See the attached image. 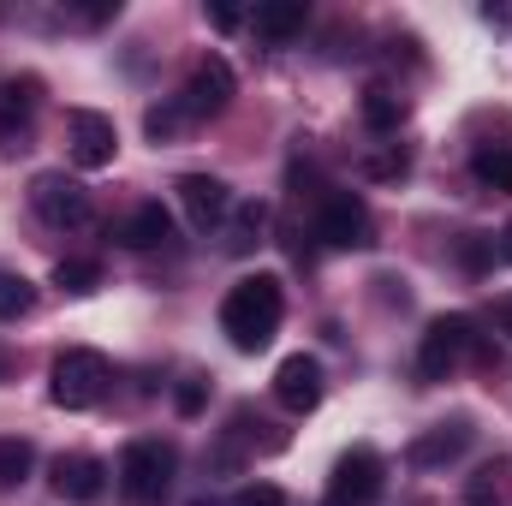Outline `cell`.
Instances as JSON below:
<instances>
[{
	"mask_svg": "<svg viewBox=\"0 0 512 506\" xmlns=\"http://www.w3.org/2000/svg\"><path fill=\"white\" fill-rule=\"evenodd\" d=\"M30 465H36V447L18 435H0V489H18L30 477Z\"/></svg>",
	"mask_w": 512,
	"mask_h": 506,
	"instance_id": "19",
	"label": "cell"
},
{
	"mask_svg": "<svg viewBox=\"0 0 512 506\" xmlns=\"http://www.w3.org/2000/svg\"><path fill=\"white\" fill-rule=\"evenodd\" d=\"M501 256H507V262H512V221H507V227H501Z\"/></svg>",
	"mask_w": 512,
	"mask_h": 506,
	"instance_id": "29",
	"label": "cell"
},
{
	"mask_svg": "<svg viewBox=\"0 0 512 506\" xmlns=\"http://www.w3.org/2000/svg\"><path fill=\"white\" fill-rule=\"evenodd\" d=\"M48 483H54V495L72 506H90L108 495V465L96 459V453H60L54 459V471H48Z\"/></svg>",
	"mask_w": 512,
	"mask_h": 506,
	"instance_id": "12",
	"label": "cell"
},
{
	"mask_svg": "<svg viewBox=\"0 0 512 506\" xmlns=\"http://www.w3.org/2000/svg\"><path fill=\"white\" fill-rule=\"evenodd\" d=\"M471 346H477V322H471V316H435V322L423 328V346H417V376L447 381Z\"/></svg>",
	"mask_w": 512,
	"mask_h": 506,
	"instance_id": "4",
	"label": "cell"
},
{
	"mask_svg": "<svg viewBox=\"0 0 512 506\" xmlns=\"http://www.w3.org/2000/svg\"><path fill=\"white\" fill-rule=\"evenodd\" d=\"M209 24H215V30H239V24H245V12H239L233 0H215V6H209Z\"/></svg>",
	"mask_w": 512,
	"mask_h": 506,
	"instance_id": "26",
	"label": "cell"
},
{
	"mask_svg": "<svg viewBox=\"0 0 512 506\" xmlns=\"http://www.w3.org/2000/svg\"><path fill=\"white\" fill-rule=\"evenodd\" d=\"M233 96H239V78H233V66H227L221 54H203V60L191 66L185 90H179V108H185V120L197 126V120H215V114H227V108H233Z\"/></svg>",
	"mask_w": 512,
	"mask_h": 506,
	"instance_id": "5",
	"label": "cell"
},
{
	"mask_svg": "<svg viewBox=\"0 0 512 506\" xmlns=\"http://www.w3.org/2000/svg\"><path fill=\"white\" fill-rule=\"evenodd\" d=\"M304 0H268V6H256V36H268V42H292L298 30H304Z\"/></svg>",
	"mask_w": 512,
	"mask_h": 506,
	"instance_id": "15",
	"label": "cell"
},
{
	"mask_svg": "<svg viewBox=\"0 0 512 506\" xmlns=\"http://www.w3.org/2000/svg\"><path fill=\"white\" fill-rule=\"evenodd\" d=\"M471 173H477L483 185H495V191H512V149H507V143L477 149V155H471Z\"/></svg>",
	"mask_w": 512,
	"mask_h": 506,
	"instance_id": "20",
	"label": "cell"
},
{
	"mask_svg": "<svg viewBox=\"0 0 512 506\" xmlns=\"http://www.w3.org/2000/svg\"><path fill=\"white\" fill-rule=\"evenodd\" d=\"M66 126H72V161H78L84 173L114 167V155H120V131H114L108 114H96V108H72Z\"/></svg>",
	"mask_w": 512,
	"mask_h": 506,
	"instance_id": "10",
	"label": "cell"
},
{
	"mask_svg": "<svg viewBox=\"0 0 512 506\" xmlns=\"http://www.w3.org/2000/svg\"><path fill=\"white\" fill-rule=\"evenodd\" d=\"M262 227H268V203H239L233 209V227H227V251L245 256L251 245H262Z\"/></svg>",
	"mask_w": 512,
	"mask_h": 506,
	"instance_id": "16",
	"label": "cell"
},
{
	"mask_svg": "<svg viewBox=\"0 0 512 506\" xmlns=\"http://www.w3.org/2000/svg\"><path fill=\"white\" fill-rule=\"evenodd\" d=\"M173 489V447L167 441H131L120 453V495L131 506H161Z\"/></svg>",
	"mask_w": 512,
	"mask_h": 506,
	"instance_id": "3",
	"label": "cell"
},
{
	"mask_svg": "<svg viewBox=\"0 0 512 506\" xmlns=\"http://www.w3.org/2000/svg\"><path fill=\"white\" fill-rule=\"evenodd\" d=\"M6 370H12V358H6V352H0V376H6Z\"/></svg>",
	"mask_w": 512,
	"mask_h": 506,
	"instance_id": "30",
	"label": "cell"
},
{
	"mask_svg": "<svg viewBox=\"0 0 512 506\" xmlns=\"http://www.w3.org/2000/svg\"><path fill=\"white\" fill-rule=\"evenodd\" d=\"M54 286H60V292H72V298H90V292L102 286V262H84V256H66V262L54 268Z\"/></svg>",
	"mask_w": 512,
	"mask_h": 506,
	"instance_id": "18",
	"label": "cell"
},
{
	"mask_svg": "<svg viewBox=\"0 0 512 506\" xmlns=\"http://www.w3.org/2000/svg\"><path fill=\"white\" fill-rule=\"evenodd\" d=\"M501 334H507V340H512V298H507V304H501Z\"/></svg>",
	"mask_w": 512,
	"mask_h": 506,
	"instance_id": "28",
	"label": "cell"
},
{
	"mask_svg": "<svg viewBox=\"0 0 512 506\" xmlns=\"http://www.w3.org/2000/svg\"><path fill=\"white\" fill-rule=\"evenodd\" d=\"M405 114H411V108H405V96H393V90H382V84H376V90H364V126H370V131H399V126H405Z\"/></svg>",
	"mask_w": 512,
	"mask_h": 506,
	"instance_id": "17",
	"label": "cell"
},
{
	"mask_svg": "<svg viewBox=\"0 0 512 506\" xmlns=\"http://www.w3.org/2000/svg\"><path fill=\"white\" fill-rule=\"evenodd\" d=\"M179 203H185V215H191V227L197 233H209V227H221L227 215H233V191L215 179V173H179Z\"/></svg>",
	"mask_w": 512,
	"mask_h": 506,
	"instance_id": "13",
	"label": "cell"
},
{
	"mask_svg": "<svg viewBox=\"0 0 512 506\" xmlns=\"http://www.w3.org/2000/svg\"><path fill=\"white\" fill-rule=\"evenodd\" d=\"M108 387H114V364L90 346H66L48 370V399L60 411H90V405L108 399Z\"/></svg>",
	"mask_w": 512,
	"mask_h": 506,
	"instance_id": "2",
	"label": "cell"
},
{
	"mask_svg": "<svg viewBox=\"0 0 512 506\" xmlns=\"http://www.w3.org/2000/svg\"><path fill=\"white\" fill-rule=\"evenodd\" d=\"M280 316H286V292L274 274H245L221 298V334L233 340V352H262L280 334Z\"/></svg>",
	"mask_w": 512,
	"mask_h": 506,
	"instance_id": "1",
	"label": "cell"
},
{
	"mask_svg": "<svg viewBox=\"0 0 512 506\" xmlns=\"http://www.w3.org/2000/svg\"><path fill=\"white\" fill-rule=\"evenodd\" d=\"M126 251H155V245H167L173 239V215L161 209V203H137L126 221H120V233H114Z\"/></svg>",
	"mask_w": 512,
	"mask_h": 506,
	"instance_id": "14",
	"label": "cell"
},
{
	"mask_svg": "<svg viewBox=\"0 0 512 506\" xmlns=\"http://www.w3.org/2000/svg\"><path fill=\"white\" fill-rule=\"evenodd\" d=\"M382 483H387L382 453H376V447H352V453L334 465L322 506H376L382 501Z\"/></svg>",
	"mask_w": 512,
	"mask_h": 506,
	"instance_id": "6",
	"label": "cell"
},
{
	"mask_svg": "<svg viewBox=\"0 0 512 506\" xmlns=\"http://www.w3.org/2000/svg\"><path fill=\"white\" fill-rule=\"evenodd\" d=\"M495 501H501V489H495V471L471 477V489H465V506H495Z\"/></svg>",
	"mask_w": 512,
	"mask_h": 506,
	"instance_id": "24",
	"label": "cell"
},
{
	"mask_svg": "<svg viewBox=\"0 0 512 506\" xmlns=\"http://www.w3.org/2000/svg\"><path fill=\"white\" fill-rule=\"evenodd\" d=\"M30 203H36V215L48 221V227H90V191L78 185V179H66V173H36L30 179Z\"/></svg>",
	"mask_w": 512,
	"mask_h": 506,
	"instance_id": "8",
	"label": "cell"
},
{
	"mask_svg": "<svg viewBox=\"0 0 512 506\" xmlns=\"http://www.w3.org/2000/svg\"><path fill=\"white\" fill-rule=\"evenodd\" d=\"M185 126H191V120H185V108H179V96H167L161 108H149V114H143V131H149L155 143H173V137H179Z\"/></svg>",
	"mask_w": 512,
	"mask_h": 506,
	"instance_id": "22",
	"label": "cell"
},
{
	"mask_svg": "<svg viewBox=\"0 0 512 506\" xmlns=\"http://www.w3.org/2000/svg\"><path fill=\"white\" fill-rule=\"evenodd\" d=\"M179 411H185V417L203 411V381H185V387H179Z\"/></svg>",
	"mask_w": 512,
	"mask_h": 506,
	"instance_id": "27",
	"label": "cell"
},
{
	"mask_svg": "<svg viewBox=\"0 0 512 506\" xmlns=\"http://www.w3.org/2000/svg\"><path fill=\"white\" fill-rule=\"evenodd\" d=\"M36 310V286L24 274H0V322H18Z\"/></svg>",
	"mask_w": 512,
	"mask_h": 506,
	"instance_id": "21",
	"label": "cell"
},
{
	"mask_svg": "<svg viewBox=\"0 0 512 506\" xmlns=\"http://www.w3.org/2000/svg\"><path fill=\"white\" fill-rule=\"evenodd\" d=\"M316 233H322V245H334V251H370V245H376L370 203H364L358 191H334V197L322 203V221H316Z\"/></svg>",
	"mask_w": 512,
	"mask_h": 506,
	"instance_id": "7",
	"label": "cell"
},
{
	"mask_svg": "<svg viewBox=\"0 0 512 506\" xmlns=\"http://www.w3.org/2000/svg\"><path fill=\"white\" fill-rule=\"evenodd\" d=\"M364 173H370V179H405V173H411V155L393 143V149H382V155L364 161Z\"/></svg>",
	"mask_w": 512,
	"mask_h": 506,
	"instance_id": "23",
	"label": "cell"
},
{
	"mask_svg": "<svg viewBox=\"0 0 512 506\" xmlns=\"http://www.w3.org/2000/svg\"><path fill=\"white\" fill-rule=\"evenodd\" d=\"M233 506H286V495H280L274 483H251V489H245Z\"/></svg>",
	"mask_w": 512,
	"mask_h": 506,
	"instance_id": "25",
	"label": "cell"
},
{
	"mask_svg": "<svg viewBox=\"0 0 512 506\" xmlns=\"http://www.w3.org/2000/svg\"><path fill=\"white\" fill-rule=\"evenodd\" d=\"M322 393H328V381H322V364H316L310 352L280 358V370H274V399H280L292 417L316 411V405H322Z\"/></svg>",
	"mask_w": 512,
	"mask_h": 506,
	"instance_id": "11",
	"label": "cell"
},
{
	"mask_svg": "<svg viewBox=\"0 0 512 506\" xmlns=\"http://www.w3.org/2000/svg\"><path fill=\"white\" fill-rule=\"evenodd\" d=\"M471 441H477V429H471L465 417L435 423V429H423V435L405 447V465H411V471H447L453 459H465V453H471Z\"/></svg>",
	"mask_w": 512,
	"mask_h": 506,
	"instance_id": "9",
	"label": "cell"
}]
</instances>
